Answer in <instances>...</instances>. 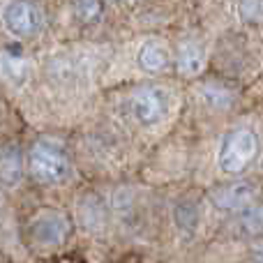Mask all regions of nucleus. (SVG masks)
<instances>
[{"label": "nucleus", "instance_id": "1", "mask_svg": "<svg viewBox=\"0 0 263 263\" xmlns=\"http://www.w3.org/2000/svg\"><path fill=\"white\" fill-rule=\"evenodd\" d=\"M28 168H30V173L37 180L46 182V185H60L72 173L67 150L58 141H51V139H40L30 148Z\"/></svg>", "mask_w": 263, "mask_h": 263}, {"label": "nucleus", "instance_id": "2", "mask_svg": "<svg viewBox=\"0 0 263 263\" xmlns=\"http://www.w3.org/2000/svg\"><path fill=\"white\" fill-rule=\"evenodd\" d=\"M256 153H259V139H256L254 132L247 127L231 129L229 134H224L222 143H219V168L224 173L238 176L254 162Z\"/></svg>", "mask_w": 263, "mask_h": 263}, {"label": "nucleus", "instance_id": "3", "mask_svg": "<svg viewBox=\"0 0 263 263\" xmlns=\"http://www.w3.org/2000/svg\"><path fill=\"white\" fill-rule=\"evenodd\" d=\"M168 109V97L162 88L157 86H145L139 88L132 97V114L141 125H155L166 116Z\"/></svg>", "mask_w": 263, "mask_h": 263}, {"label": "nucleus", "instance_id": "4", "mask_svg": "<svg viewBox=\"0 0 263 263\" xmlns=\"http://www.w3.org/2000/svg\"><path fill=\"white\" fill-rule=\"evenodd\" d=\"M3 18L7 30L18 37H32L42 28V12L30 0H12L5 7Z\"/></svg>", "mask_w": 263, "mask_h": 263}, {"label": "nucleus", "instance_id": "5", "mask_svg": "<svg viewBox=\"0 0 263 263\" xmlns=\"http://www.w3.org/2000/svg\"><path fill=\"white\" fill-rule=\"evenodd\" d=\"M30 236L37 245L42 247H55L65 240L67 236V219L60 213L44 210L30 222Z\"/></svg>", "mask_w": 263, "mask_h": 263}, {"label": "nucleus", "instance_id": "6", "mask_svg": "<svg viewBox=\"0 0 263 263\" xmlns=\"http://www.w3.org/2000/svg\"><path fill=\"white\" fill-rule=\"evenodd\" d=\"M210 201H213L219 210H229V213L245 210V208H250V203L254 201V185H250V182H245V180L229 182V185H222V187H217V190H213Z\"/></svg>", "mask_w": 263, "mask_h": 263}, {"label": "nucleus", "instance_id": "7", "mask_svg": "<svg viewBox=\"0 0 263 263\" xmlns=\"http://www.w3.org/2000/svg\"><path fill=\"white\" fill-rule=\"evenodd\" d=\"M205 63V51L199 42H182L180 49H178V72L185 74V77H196V74L203 69Z\"/></svg>", "mask_w": 263, "mask_h": 263}, {"label": "nucleus", "instance_id": "8", "mask_svg": "<svg viewBox=\"0 0 263 263\" xmlns=\"http://www.w3.org/2000/svg\"><path fill=\"white\" fill-rule=\"evenodd\" d=\"M136 60H139V65L145 69V72H159V69L166 67L168 55H166V51H164L159 44H155V42H148V44H143L139 49V55H136Z\"/></svg>", "mask_w": 263, "mask_h": 263}, {"label": "nucleus", "instance_id": "9", "mask_svg": "<svg viewBox=\"0 0 263 263\" xmlns=\"http://www.w3.org/2000/svg\"><path fill=\"white\" fill-rule=\"evenodd\" d=\"M23 164H21V150L16 145H5L3 150V182L7 187L16 185L21 180Z\"/></svg>", "mask_w": 263, "mask_h": 263}, {"label": "nucleus", "instance_id": "10", "mask_svg": "<svg viewBox=\"0 0 263 263\" xmlns=\"http://www.w3.org/2000/svg\"><path fill=\"white\" fill-rule=\"evenodd\" d=\"M79 215H81V222L86 229H97L104 222V205L97 196H86L79 205Z\"/></svg>", "mask_w": 263, "mask_h": 263}, {"label": "nucleus", "instance_id": "11", "mask_svg": "<svg viewBox=\"0 0 263 263\" xmlns=\"http://www.w3.org/2000/svg\"><path fill=\"white\" fill-rule=\"evenodd\" d=\"M240 224L247 233H263V203L250 205V208L242 210Z\"/></svg>", "mask_w": 263, "mask_h": 263}, {"label": "nucleus", "instance_id": "12", "mask_svg": "<svg viewBox=\"0 0 263 263\" xmlns=\"http://www.w3.org/2000/svg\"><path fill=\"white\" fill-rule=\"evenodd\" d=\"M74 12H77V16L81 18L83 23L97 21V18L102 16V3L100 0H77Z\"/></svg>", "mask_w": 263, "mask_h": 263}, {"label": "nucleus", "instance_id": "13", "mask_svg": "<svg viewBox=\"0 0 263 263\" xmlns=\"http://www.w3.org/2000/svg\"><path fill=\"white\" fill-rule=\"evenodd\" d=\"M240 12L250 21H261L263 18V0H240Z\"/></svg>", "mask_w": 263, "mask_h": 263}, {"label": "nucleus", "instance_id": "14", "mask_svg": "<svg viewBox=\"0 0 263 263\" xmlns=\"http://www.w3.org/2000/svg\"><path fill=\"white\" fill-rule=\"evenodd\" d=\"M252 263H263V245L254 250V254H252Z\"/></svg>", "mask_w": 263, "mask_h": 263}]
</instances>
